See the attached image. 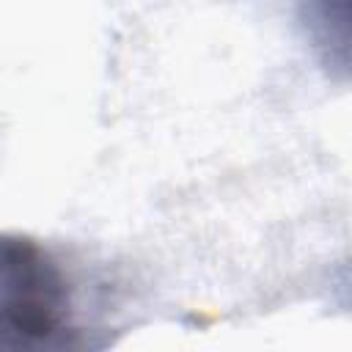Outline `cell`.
Masks as SVG:
<instances>
[{
    "label": "cell",
    "mask_w": 352,
    "mask_h": 352,
    "mask_svg": "<svg viewBox=\"0 0 352 352\" xmlns=\"http://www.w3.org/2000/svg\"><path fill=\"white\" fill-rule=\"evenodd\" d=\"M72 286L33 236L0 231V349L38 352L74 344Z\"/></svg>",
    "instance_id": "1"
},
{
    "label": "cell",
    "mask_w": 352,
    "mask_h": 352,
    "mask_svg": "<svg viewBox=\"0 0 352 352\" xmlns=\"http://www.w3.org/2000/svg\"><path fill=\"white\" fill-rule=\"evenodd\" d=\"M297 19L314 55L327 74L346 80L349 72V0H294Z\"/></svg>",
    "instance_id": "2"
}]
</instances>
